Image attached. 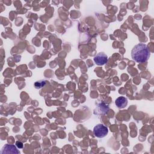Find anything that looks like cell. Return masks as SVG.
Wrapping results in <instances>:
<instances>
[{"label": "cell", "mask_w": 154, "mask_h": 154, "mask_svg": "<svg viewBox=\"0 0 154 154\" xmlns=\"http://www.w3.org/2000/svg\"><path fill=\"white\" fill-rule=\"evenodd\" d=\"M150 52L147 46L144 43L136 45L131 51V57L134 60L138 63H143L148 60Z\"/></svg>", "instance_id": "cell-1"}, {"label": "cell", "mask_w": 154, "mask_h": 154, "mask_svg": "<svg viewBox=\"0 0 154 154\" xmlns=\"http://www.w3.org/2000/svg\"><path fill=\"white\" fill-rule=\"evenodd\" d=\"M108 132V128L102 124L97 125L93 129L94 135L98 138H103L105 137Z\"/></svg>", "instance_id": "cell-2"}, {"label": "cell", "mask_w": 154, "mask_h": 154, "mask_svg": "<svg viewBox=\"0 0 154 154\" xmlns=\"http://www.w3.org/2000/svg\"><path fill=\"white\" fill-rule=\"evenodd\" d=\"M94 61L96 64L99 66H102L105 64L108 61V57L103 52L98 53L94 57Z\"/></svg>", "instance_id": "cell-3"}, {"label": "cell", "mask_w": 154, "mask_h": 154, "mask_svg": "<svg viewBox=\"0 0 154 154\" xmlns=\"http://www.w3.org/2000/svg\"><path fill=\"white\" fill-rule=\"evenodd\" d=\"M1 153H20V152L17 149L16 147L14 145L10 144H5L2 147L1 151Z\"/></svg>", "instance_id": "cell-4"}, {"label": "cell", "mask_w": 154, "mask_h": 154, "mask_svg": "<svg viewBox=\"0 0 154 154\" xmlns=\"http://www.w3.org/2000/svg\"><path fill=\"white\" fill-rule=\"evenodd\" d=\"M115 103L119 108H124L127 106L128 100L126 97L123 96H120L116 99Z\"/></svg>", "instance_id": "cell-5"}, {"label": "cell", "mask_w": 154, "mask_h": 154, "mask_svg": "<svg viewBox=\"0 0 154 154\" xmlns=\"http://www.w3.org/2000/svg\"><path fill=\"white\" fill-rule=\"evenodd\" d=\"M46 84V81H37L35 83V87L36 88H42V87H43Z\"/></svg>", "instance_id": "cell-6"}, {"label": "cell", "mask_w": 154, "mask_h": 154, "mask_svg": "<svg viewBox=\"0 0 154 154\" xmlns=\"http://www.w3.org/2000/svg\"><path fill=\"white\" fill-rule=\"evenodd\" d=\"M16 145L19 149H22L23 147V143L22 142H20V141H16Z\"/></svg>", "instance_id": "cell-7"}]
</instances>
